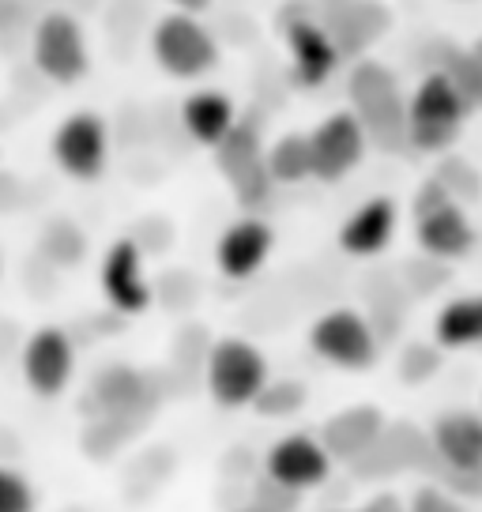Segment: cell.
<instances>
[{"instance_id": "6da1fadb", "label": "cell", "mask_w": 482, "mask_h": 512, "mask_svg": "<svg viewBox=\"0 0 482 512\" xmlns=\"http://www.w3.org/2000/svg\"><path fill=\"white\" fill-rule=\"evenodd\" d=\"M467 117L471 106L449 76L441 68H426V76L407 95V144L426 155H441L460 140Z\"/></svg>"}, {"instance_id": "7a4b0ae2", "label": "cell", "mask_w": 482, "mask_h": 512, "mask_svg": "<svg viewBox=\"0 0 482 512\" xmlns=\"http://www.w3.org/2000/svg\"><path fill=\"white\" fill-rule=\"evenodd\" d=\"M354 117L362 121L366 136L388 151L407 147V95L392 68L377 61H362L351 72Z\"/></svg>"}, {"instance_id": "3957f363", "label": "cell", "mask_w": 482, "mask_h": 512, "mask_svg": "<svg viewBox=\"0 0 482 512\" xmlns=\"http://www.w3.org/2000/svg\"><path fill=\"white\" fill-rule=\"evenodd\" d=\"M151 57L170 80H200L219 68V38L193 12H166L151 31Z\"/></svg>"}, {"instance_id": "277c9868", "label": "cell", "mask_w": 482, "mask_h": 512, "mask_svg": "<svg viewBox=\"0 0 482 512\" xmlns=\"http://www.w3.org/2000/svg\"><path fill=\"white\" fill-rule=\"evenodd\" d=\"M34 68L57 87H76L91 72V46L80 19L68 12H46L31 31Z\"/></svg>"}, {"instance_id": "5b68a950", "label": "cell", "mask_w": 482, "mask_h": 512, "mask_svg": "<svg viewBox=\"0 0 482 512\" xmlns=\"http://www.w3.org/2000/svg\"><path fill=\"white\" fill-rule=\"evenodd\" d=\"M306 136L309 177H317L324 185H336L347 174H354L366 159V147H370V136H366L362 121L354 117V110H332Z\"/></svg>"}, {"instance_id": "8992f818", "label": "cell", "mask_w": 482, "mask_h": 512, "mask_svg": "<svg viewBox=\"0 0 482 512\" xmlns=\"http://www.w3.org/2000/svg\"><path fill=\"white\" fill-rule=\"evenodd\" d=\"M49 151L61 174H68L72 181H98L110 162V128L95 110L68 113L53 132Z\"/></svg>"}, {"instance_id": "52a82bcc", "label": "cell", "mask_w": 482, "mask_h": 512, "mask_svg": "<svg viewBox=\"0 0 482 512\" xmlns=\"http://www.w3.org/2000/svg\"><path fill=\"white\" fill-rule=\"evenodd\" d=\"M268 384L264 354L245 339H219L208 358V388L219 407H249Z\"/></svg>"}, {"instance_id": "ba28073f", "label": "cell", "mask_w": 482, "mask_h": 512, "mask_svg": "<svg viewBox=\"0 0 482 512\" xmlns=\"http://www.w3.org/2000/svg\"><path fill=\"white\" fill-rule=\"evenodd\" d=\"M215 162H219V170L230 177V185H234V192H238V200L245 208H257V204L268 200V192H272L275 181H272V174H268V166H264L260 140L241 125V121L215 144Z\"/></svg>"}, {"instance_id": "9c48e42d", "label": "cell", "mask_w": 482, "mask_h": 512, "mask_svg": "<svg viewBox=\"0 0 482 512\" xmlns=\"http://www.w3.org/2000/svg\"><path fill=\"white\" fill-rule=\"evenodd\" d=\"M283 42L290 49V72L298 87H324L336 76L343 53L317 16H290Z\"/></svg>"}, {"instance_id": "30bf717a", "label": "cell", "mask_w": 482, "mask_h": 512, "mask_svg": "<svg viewBox=\"0 0 482 512\" xmlns=\"http://www.w3.org/2000/svg\"><path fill=\"white\" fill-rule=\"evenodd\" d=\"M309 343H313V351L321 354V358H328L339 369H366L373 362V354H377L373 328L354 309H332V313H324L313 324Z\"/></svg>"}, {"instance_id": "8fae6325", "label": "cell", "mask_w": 482, "mask_h": 512, "mask_svg": "<svg viewBox=\"0 0 482 512\" xmlns=\"http://www.w3.org/2000/svg\"><path fill=\"white\" fill-rule=\"evenodd\" d=\"M328 471H332L328 448L317 437H306V433L283 437L268 452V479H272V486H283L290 494H302V490L321 486L328 479Z\"/></svg>"}, {"instance_id": "7c38bea8", "label": "cell", "mask_w": 482, "mask_h": 512, "mask_svg": "<svg viewBox=\"0 0 482 512\" xmlns=\"http://www.w3.org/2000/svg\"><path fill=\"white\" fill-rule=\"evenodd\" d=\"M102 294L117 313H144L151 305V287L144 275V253L132 238L113 241L102 256V272H98Z\"/></svg>"}, {"instance_id": "4fadbf2b", "label": "cell", "mask_w": 482, "mask_h": 512, "mask_svg": "<svg viewBox=\"0 0 482 512\" xmlns=\"http://www.w3.org/2000/svg\"><path fill=\"white\" fill-rule=\"evenodd\" d=\"M275 230L264 219L249 215L238 219L234 226H226L219 241H215V264L226 279H249L264 268V260L272 256Z\"/></svg>"}, {"instance_id": "5bb4252c", "label": "cell", "mask_w": 482, "mask_h": 512, "mask_svg": "<svg viewBox=\"0 0 482 512\" xmlns=\"http://www.w3.org/2000/svg\"><path fill=\"white\" fill-rule=\"evenodd\" d=\"M23 377L38 396H61L72 377V343L61 328H38L23 351Z\"/></svg>"}, {"instance_id": "9a60e30c", "label": "cell", "mask_w": 482, "mask_h": 512, "mask_svg": "<svg viewBox=\"0 0 482 512\" xmlns=\"http://www.w3.org/2000/svg\"><path fill=\"white\" fill-rule=\"evenodd\" d=\"M418 219V245L422 253L434 256V260H460V256L471 253L475 245V226L467 219V211L456 204V196L437 204V208L415 215Z\"/></svg>"}, {"instance_id": "2e32d148", "label": "cell", "mask_w": 482, "mask_h": 512, "mask_svg": "<svg viewBox=\"0 0 482 512\" xmlns=\"http://www.w3.org/2000/svg\"><path fill=\"white\" fill-rule=\"evenodd\" d=\"M396 200L392 196H370L366 204L347 215V223L339 226V249L347 256H377L388 249V241L396 234Z\"/></svg>"}, {"instance_id": "e0dca14e", "label": "cell", "mask_w": 482, "mask_h": 512, "mask_svg": "<svg viewBox=\"0 0 482 512\" xmlns=\"http://www.w3.org/2000/svg\"><path fill=\"white\" fill-rule=\"evenodd\" d=\"M430 452L449 471H475V467H482V415H471V411L441 415L434 426Z\"/></svg>"}, {"instance_id": "ac0fdd59", "label": "cell", "mask_w": 482, "mask_h": 512, "mask_svg": "<svg viewBox=\"0 0 482 512\" xmlns=\"http://www.w3.org/2000/svg\"><path fill=\"white\" fill-rule=\"evenodd\" d=\"M234 125H238V106L226 91L200 87L181 102V128L193 136L196 144L215 147Z\"/></svg>"}, {"instance_id": "d6986e66", "label": "cell", "mask_w": 482, "mask_h": 512, "mask_svg": "<svg viewBox=\"0 0 482 512\" xmlns=\"http://www.w3.org/2000/svg\"><path fill=\"white\" fill-rule=\"evenodd\" d=\"M385 418L377 407H351L343 415L328 418V426L321 433V445L328 448V456H339V460H358L366 448L377 441V433L385 430L381 426Z\"/></svg>"}, {"instance_id": "ffe728a7", "label": "cell", "mask_w": 482, "mask_h": 512, "mask_svg": "<svg viewBox=\"0 0 482 512\" xmlns=\"http://www.w3.org/2000/svg\"><path fill=\"white\" fill-rule=\"evenodd\" d=\"M324 23V31L336 38L339 53H358L388 27L385 4L377 0H347V12L343 16H317Z\"/></svg>"}, {"instance_id": "44dd1931", "label": "cell", "mask_w": 482, "mask_h": 512, "mask_svg": "<svg viewBox=\"0 0 482 512\" xmlns=\"http://www.w3.org/2000/svg\"><path fill=\"white\" fill-rule=\"evenodd\" d=\"M437 343L441 347H475L482 343V294L456 298L437 313Z\"/></svg>"}, {"instance_id": "7402d4cb", "label": "cell", "mask_w": 482, "mask_h": 512, "mask_svg": "<svg viewBox=\"0 0 482 512\" xmlns=\"http://www.w3.org/2000/svg\"><path fill=\"white\" fill-rule=\"evenodd\" d=\"M264 166L275 185H298L309 177V136L306 132H283L268 151Z\"/></svg>"}, {"instance_id": "603a6c76", "label": "cell", "mask_w": 482, "mask_h": 512, "mask_svg": "<svg viewBox=\"0 0 482 512\" xmlns=\"http://www.w3.org/2000/svg\"><path fill=\"white\" fill-rule=\"evenodd\" d=\"M430 68H441L445 76L452 80V87L464 95V102L471 110H479L482 106V57L475 49H460V46H449L445 49V57Z\"/></svg>"}, {"instance_id": "cb8c5ba5", "label": "cell", "mask_w": 482, "mask_h": 512, "mask_svg": "<svg viewBox=\"0 0 482 512\" xmlns=\"http://www.w3.org/2000/svg\"><path fill=\"white\" fill-rule=\"evenodd\" d=\"M140 388H144V381L136 377V373H129L125 369V384H117V369L113 373H102L95 384V396L110 411H129V407H136V400H140Z\"/></svg>"}, {"instance_id": "d4e9b609", "label": "cell", "mask_w": 482, "mask_h": 512, "mask_svg": "<svg viewBox=\"0 0 482 512\" xmlns=\"http://www.w3.org/2000/svg\"><path fill=\"white\" fill-rule=\"evenodd\" d=\"M302 400H306L302 384H264L257 392V400H253V407L264 411V415H287V411H298Z\"/></svg>"}, {"instance_id": "484cf974", "label": "cell", "mask_w": 482, "mask_h": 512, "mask_svg": "<svg viewBox=\"0 0 482 512\" xmlns=\"http://www.w3.org/2000/svg\"><path fill=\"white\" fill-rule=\"evenodd\" d=\"M0 512H34V490L12 467H0Z\"/></svg>"}, {"instance_id": "4316f807", "label": "cell", "mask_w": 482, "mask_h": 512, "mask_svg": "<svg viewBox=\"0 0 482 512\" xmlns=\"http://www.w3.org/2000/svg\"><path fill=\"white\" fill-rule=\"evenodd\" d=\"M411 512H464V509H460V501L441 494L437 486H422L415 494V501H411Z\"/></svg>"}]
</instances>
